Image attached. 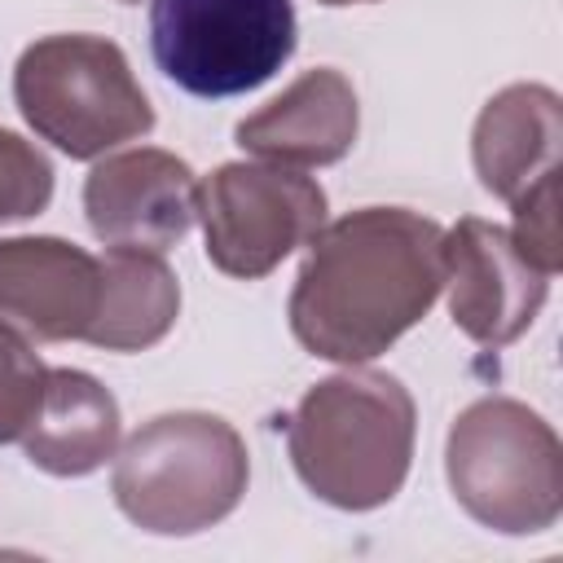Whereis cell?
I'll return each mask as SVG.
<instances>
[{"mask_svg":"<svg viewBox=\"0 0 563 563\" xmlns=\"http://www.w3.org/2000/svg\"><path fill=\"white\" fill-rule=\"evenodd\" d=\"M53 202V163L18 132L0 128V224L31 220Z\"/></svg>","mask_w":563,"mask_h":563,"instance_id":"2e32d148","label":"cell"},{"mask_svg":"<svg viewBox=\"0 0 563 563\" xmlns=\"http://www.w3.org/2000/svg\"><path fill=\"white\" fill-rule=\"evenodd\" d=\"M444 286L453 325L479 347L515 343L550 295V277L515 246L510 229L479 216H462L444 233Z\"/></svg>","mask_w":563,"mask_h":563,"instance_id":"ba28073f","label":"cell"},{"mask_svg":"<svg viewBox=\"0 0 563 563\" xmlns=\"http://www.w3.org/2000/svg\"><path fill=\"white\" fill-rule=\"evenodd\" d=\"M290 0H150L154 66L189 97H242L295 53Z\"/></svg>","mask_w":563,"mask_h":563,"instance_id":"8992f818","label":"cell"},{"mask_svg":"<svg viewBox=\"0 0 563 563\" xmlns=\"http://www.w3.org/2000/svg\"><path fill=\"white\" fill-rule=\"evenodd\" d=\"M180 317V282L163 251L110 246L101 255V299L84 343L106 352H145Z\"/></svg>","mask_w":563,"mask_h":563,"instance_id":"5bb4252c","label":"cell"},{"mask_svg":"<svg viewBox=\"0 0 563 563\" xmlns=\"http://www.w3.org/2000/svg\"><path fill=\"white\" fill-rule=\"evenodd\" d=\"M119 400L84 369H48L44 400L22 431V453L31 466L75 479L92 475L119 453Z\"/></svg>","mask_w":563,"mask_h":563,"instance_id":"4fadbf2b","label":"cell"},{"mask_svg":"<svg viewBox=\"0 0 563 563\" xmlns=\"http://www.w3.org/2000/svg\"><path fill=\"white\" fill-rule=\"evenodd\" d=\"M101 299V260L66 238H0V317L26 339H84Z\"/></svg>","mask_w":563,"mask_h":563,"instance_id":"30bf717a","label":"cell"},{"mask_svg":"<svg viewBox=\"0 0 563 563\" xmlns=\"http://www.w3.org/2000/svg\"><path fill=\"white\" fill-rule=\"evenodd\" d=\"M13 101L26 128L66 158H101L154 128V106L123 48L88 31L26 44L13 66Z\"/></svg>","mask_w":563,"mask_h":563,"instance_id":"5b68a950","label":"cell"},{"mask_svg":"<svg viewBox=\"0 0 563 563\" xmlns=\"http://www.w3.org/2000/svg\"><path fill=\"white\" fill-rule=\"evenodd\" d=\"M251 457L233 422L202 409L141 422L114 453L110 493L154 537H194L229 519L246 493Z\"/></svg>","mask_w":563,"mask_h":563,"instance_id":"3957f363","label":"cell"},{"mask_svg":"<svg viewBox=\"0 0 563 563\" xmlns=\"http://www.w3.org/2000/svg\"><path fill=\"white\" fill-rule=\"evenodd\" d=\"M413 435L409 387L396 374L347 365L303 391L286 422V453L303 488L325 506L374 510L405 488Z\"/></svg>","mask_w":563,"mask_h":563,"instance_id":"7a4b0ae2","label":"cell"},{"mask_svg":"<svg viewBox=\"0 0 563 563\" xmlns=\"http://www.w3.org/2000/svg\"><path fill=\"white\" fill-rule=\"evenodd\" d=\"M444 290V229L409 207H361L308 238L286 317L321 361L361 365L413 330Z\"/></svg>","mask_w":563,"mask_h":563,"instance_id":"6da1fadb","label":"cell"},{"mask_svg":"<svg viewBox=\"0 0 563 563\" xmlns=\"http://www.w3.org/2000/svg\"><path fill=\"white\" fill-rule=\"evenodd\" d=\"M361 132L356 88L343 70L317 66L303 70L282 97L260 106L238 123V145L264 163L282 167H330L347 158Z\"/></svg>","mask_w":563,"mask_h":563,"instance_id":"8fae6325","label":"cell"},{"mask_svg":"<svg viewBox=\"0 0 563 563\" xmlns=\"http://www.w3.org/2000/svg\"><path fill=\"white\" fill-rule=\"evenodd\" d=\"M321 4H334L339 9V4H374V0H321Z\"/></svg>","mask_w":563,"mask_h":563,"instance_id":"ac0fdd59","label":"cell"},{"mask_svg":"<svg viewBox=\"0 0 563 563\" xmlns=\"http://www.w3.org/2000/svg\"><path fill=\"white\" fill-rule=\"evenodd\" d=\"M444 475L457 506L501 537L550 532L563 515V444L515 396H479L453 418Z\"/></svg>","mask_w":563,"mask_h":563,"instance_id":"277c9868","label":"cell"},{"mask_svg":"<svg viewBox=\"0 0 563 563\" xmlns=\"http://www.w3.org/2000/svg\"><path fill=\"white\" fill-rule=\"evenodd\" d=\"M563 150V101L545 84H510L493 92L471 132V158L479 185L515 202L545 176H559Z\"/></svg>","mask_w":563,"mask_h":563,"instance_id":"7c38bea8","label":"cell"},{"mask_svg":"<svg viewBox=\"0 0 563 563\" xmlns=\"http://www.w3.org/2000/svg\"><path fill=\"white\" fill-rule=\"evenodd\" d=\"M325 189L282 163H220L198 185L207 260L238 282L268 277L325 224Z\"/></svg>","mask_w":563,"mask_h":563,"instance_id":"52a82bcc","label":"cell"},{"mask_svg":"<svg viewBox=\"0 0 563 563\" xmlns=\"http://www.w3.org/2000/svg\"><path fill=\"white\" fill-rule=\"evenodd\" d=\"M48 365L31 347V339L0 317V444L22 440L40 400H44Z\"/></svg>","mask_w":563,"mask_h":563,"instance_id":"9a60e30c","label":"cell"},{"mask_svg":"<svg viewBox=\"0 0 563 563\" xmlns=\"http://www.w3.org/2000/svg\"><path fill=\"white\" fill-rule=\"evenodd\" d=\"M84 216L106 246L167 251L198 220V176L158 145L106 154L84 180Z\"/></svg>","mask_w":563,"mask_h":563,"instance_id":"9c48e42d","label":"cell"},{"mask_svg":"<svg viewBox=\"0 0 563 563\" xmlns=\"http://www.w3.org/2000/svg\"><path fill=\"white\" fill-rule=\"evenodd\" d=\"M515 211V246L545 273L554 277L563 264V246H559V176H545L541 185H532L528 194H519L510 202Z\"/></svg>","mask_w":563,"mask_h":563,"instance_id":"e0dca14e","label":"cell"},{"mask_svg":"<svg viewBox=\"0 0 563 563\" xmlns=\"http://www.w3.org/2000/svg\"><path fill=\"white\" fill-rule=\"evenodd\" d=\"M123 4H141V0H123Z\"/></svg>","mask_w":563,"mask_h":563,"instance_id":"d6986e66","label":"cell"}]
</instances>
